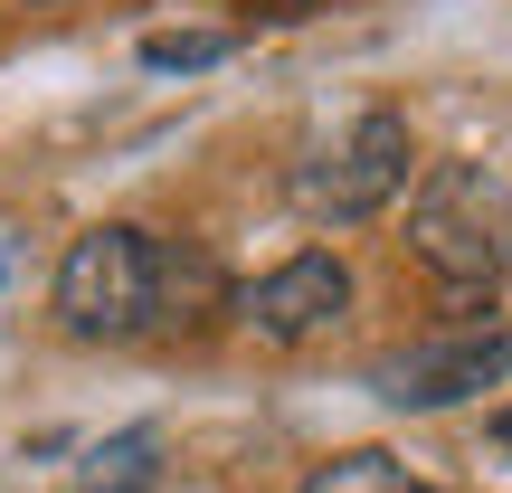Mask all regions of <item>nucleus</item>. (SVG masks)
Returning <instances> with one entry per match:
<instances>
[{
    "mask_svg": "<svg viewBox=\"0 0 512 493\" xmlns=\"http://www.w3.org/2000/svg\"><path fill=\"white\" fill-rule=\"evenodd\" d=\"M408 247L437 285L484 294L512 275V181L484 162H437L408 200Z\"/></svg>",
    "mask_w": 512,
    "mask_h": 493,
    "instance_id": "f257e3e1",
    "label": "nucleus"
},
{
    "mask_svg": "<svg viewBox=\"0 0 512 493\" xmlns=\"http://www.w3.org/2000/svg\"><path fill=\"white\" fill-rule=\"evenodd\" d=\"M57 323L76 342H124L152 323V238L143 228H86L57 256Z\"/></svg>",
    "mask_w": 512,
    "mask_h": 493,
    "instance_id": "f03ea898",
    "label": "nucleus"
},
{
    "mask_svg": "<svg viewBox=\"0 0 512 493\" xmlns=\"http://www.w3.org/2000/svg\"><path fill=\"white\" fill-rule=\"evenodd\" d=\"M408 114H361V124H342L323 152H313L304 171H294V200H304V219H380L389 200L408 190Z\"/></svg>",
    "mask_w": 512,
    "mask_h": 493,
    "instance_id": "7ed1b4c3",
    "label": "nucleus"
},
{
    "mask_svg": "<svg viewBox=\"0 0 512 493\" xmlns=\"http://www.w3.org/2000/svg\"><path fill=\"white\" fill-rule=\"evenodd\" d=\"M512 380V332H456V342H418V351H389L380 370H370V389H380L389 408H456L475 399V389Z\"/></svg>",
    "mask_w": 512,
    "mask_h": 493,
    "instance_id": "20e7f679",
    "label": "nucleus"
},
{
    "mask_svg": "<svg viewBox=\"0 0 512 493\" xmlns=\"http://www.w3.org/2000/svg\"><path fill=\"white\" fill-rule=\"evenodd\" d=\"M342 304H351V266L323 256V247L285 256L275 275H256V285L238 294V313H247L256 342H313L323 323H342Z\"/></svg>",
    "mask_w": 512,
    "mask_h": 493,
    "instance_id": "39448f33",
    "label": "nucleus"
},
{
    "mask_svg": "<svg viewBox=\"0 0 512 493\" xmlns=\"http://www.w3.org/2000/svg\"><path fill=\"white\" fill-rule=\"evenodd\" d=\"M304 493H446V484L408 475V465H399V456H380V446H351V456H323V465H313Z\"/></svg>",
    "mask_w": 512,
    "mask_h": 493,
    "instance_id": "423d86ee",
    "label": "nucleus"
},
{
    "mask_svg": "<svg viewBox=\"0 0 512 493\" xmlns=\"http://www.w3.org/2000/svg\"><path fill=\"white\" fill-rule=\"evenodd\" d=\"M162 484V427H124L86 456V493H152Z\"/></svg>",
    "mask_w": 512,
    "mask_h": 493,
    "instance_id": "0eeeda50",
    "label": "nucleus"
},
{
    "mask_svg": "<svg viewBox=\"0 0 512 493\" xmlns=\"http://www.w3.org/2000/svg\"><path fill=\"white\" fill-rule=\"evenodd\" d=\"M219 57H228V38L219 29H190V38H143V67H219Z\"/></svg>",
    "mask_w": 512,
    "mask_h": 493,
    "instance_id": "6e6552de",
    "label": "nucleus"
},
{
    "mask_svg": "<svg viewBox=\"0 0 512 493\" xmlns=\"http://www.w3.org/2000/svg\"><path fill=\"white\" fill-rule=\"evenodd\" d=\"M494 437H503V446H512V408H503V418H494Z\"/></svg>",
    "mask_w": 512,
    "mask_h": 493,
    "instance_id": "1a4fd4ad",
    "label": "nucleus"
},
{
    "mask_svg": "<svg viewBox=\"0 0 512 493\" xmlns=\"http://www.w3.org/2000/svg\"><path fill=\"white\" fill-rule=\"evenodd\" d=\"M256 10H304V0H256Z\"/></svg>",
    "mask_w": 512,
    "mask_h": 493,
    "instance_id": "9d476101",
    "label": "nucleus"
},
{
    "mask_svg": "<svg viewBox=\"0 0 512 493\" xmlns=\"http://www.w3.org/2000/svg\"><path fill=\"white\" fill-rule=\"evenodd\" d=\"M0 275H10V256H0Z\"/></svg>",
    "mask_w": 512,
    "mask_h": 493,
    "instance_id": "9b49d317",
    "label": "nucleus"
}]
</instances>
